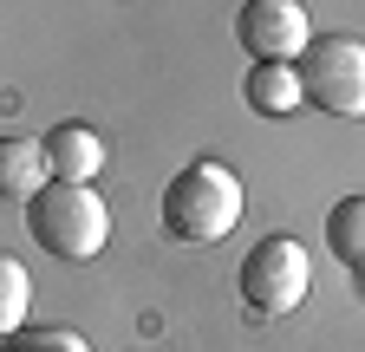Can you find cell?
Returning <instances> with one entry per match:
<instances>
[{
    "label": "cell",
    "instance_id": "cell-3",
    "mask_svg": "<svg viewBox=\"0 0 365 352\" xmlns=\"http://www.w3.org/2000/svg\"><path fill=\"white\" fill-rule=\"evenodd\" d=\"M242 300H248V314H261V320H281V314H294V306L307 300V287H313V254H307V242H294V235H261L248 254H242Z\"/></svg>",
    "mask_w": 365,
    "mask_h": 352
},
{
    "label": "cell",
    "instance_id": "cell-9",
    "mask_svg": "<svg viewBox=\"0 0 365 352\" xmlns=\"http://www.w3.org/2000/svg\"><path fill=\"white\" fill-rule=\"evenodd\" d=\"M327 248L346 261V268H359V274H365V196L333 202V215H327Z\"/></svg>",
    "mask_w": 365,
    "mask_h": 352
},
{
    "label": "cell",
    "instance_id": "cell-6",
    "mask_svg": "<svg viewBox=\"0 0 365 352\" xmlns=\"http://www.w3.org/2000/svg\"><path fill=\"white\" fill-rule=\"evenodd\" d=\"M39 144H46V170H53V183H91V176L105 170V138L91 124H53Z\"/></svg>",
    "mask_w": 365,
    "mask_h": 352
},
{
    "label": "cell",
    "instance_id": "cell-2",
    "mask_svg": "<svg viewBox=\"0 0 365 352\" xmlns=\"http://www.w3.org/2000/svg\"><path fill=\"white\" fill-rule=\"evenodd\" d=\"M26 229L46 254L59 261H91L111 242V202L91 190V183H46L26 202Z\"/></svg>",
    "mask_w": 365,
    "mask_h": 352
},
{
    "label": "cell",
    "instance_id": "cell-5",
    "mask_svg": "<svg viewBox=\"0 0 365 352\" xmlns=\"http://www.w3.org/2000/svg\"><path fill=\"white\" fill-rule=\"evenodd\" d=\"M235 39L248 46V59H255V66H261V59L294 66V59L307 53L313 26H307V7H300V0H248L242 20H235Z\"/></svg>",
    "mask_w": 365,
    "mask_h": 352
},
{
    "label": "cell",
    "instance_id": "cell-1",
    "mask_svg": "<svg viewBox=\"0 0 365 352\" xmlns=\"http://www.w3.org/2000/svg\"><path fill=\"white\" fill-rule=\"evenodd\" d=\"M242 202H248L242 196V176L228 170V163H215V157H202V163L176 170L170 183H163V229L176 242H190V248H215L222 235H235Z\"/></svg>",
    "mask_w": 365,
    "mask_h": 352
},
{
    "label": "cell",
    "instance_id": "cell-10",
    "mask_svg": "<svg viewBox=\"0 0 365 352\" xmlns=\"http://www.w3.org/2000/svg\"><path fill=\"white\" fill-rule=\"evenodd\" d=\"M26 300H33V281H26V268H20L14 254H0V339L26 326Z\"/></svg>",
    "mask_w": 365,
    "mask_h": 352
},
{
    "label": "cell",
    "instance_id": "cell-7",
    "mask_svg": "<svg viewBox=\"0 0 365 352\" xmlns=\"http://www.w3.org/2000/svg\"><path fill=\"white\" fill-rule=\"evenodd\" d=\"M53 170H46V144L39 138H0V196L7 202H33Z\"/></svg>",
    "mask_w": 365,
    "mask_h": 352
},
{
    "label": "cell",
    "instance_id": "cell-11",
    "mask_svg": "<svg viewBox=\"0 0 365 352\" xmlns=\"http://www.w3.org/2000/svg\"><path fill=\"white\" fill-rule=\"evenodd\" d=\"M14 352H85V339H78V333H59V326H46V333H26Z\"/></svg>",
    "mask_w": 365,
    "mask_h": 352
},
{
    "label": "cell",
    "instance_id": "cell-4",
    "mask_svg": "<svg viewBox=\"0 0 365 352\" xmlns=\"http://www.w3.org/2000/svg\"><path fill=\"white\" fill-rule=\"evenodd\" d=\"M307 105L333 111V118H365V39L352 33H319L307 39V53L294 59Z\"/></svg>",
    "mask_w": 365,
    "mask_h": 352
},
{
    "label": "cell",
    "instance_id": "cell-8",
    "mask_svg": "<svg viewBox=\"0 0 365 352\" xmlns=\"http://www.w3.org/2000/svg\"><path fill=\"white\" fill-rule=\"evenodd\" d=\"M300 105H307V92H300V72L294 66L261 59L248 72V111H261V118H294Z\"/></svg>",
    "mask_w": 365,
    "mask_h": 352
}]
</instances>
